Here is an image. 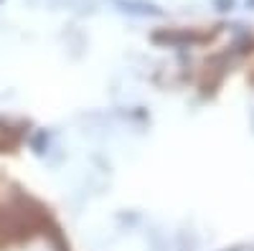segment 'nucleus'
Segmentation results:
<instances>
[{
    "mask_svg": "<svg viewBox=\"0 0 254 251\" xmlns=\"http://www.w3.org/2000/svg\"><path fill=\"white\" fill-rule=\"evenodd\" d=\"M115 5H120V10L132 15H160V8L147 3V0H115Z\"/></svg>",
    "mask_w": 254,
    "mask_h": 251,
    "instance_id": "nucleus-1",
    "label": "nucleus"
},
{
    "mask_svg": "<svg viewBox=\"0 0 254 251\" xmlns=\"http://www.w3.org/2000/svg\"><path fill=\"white\" fill-rule=\"evenodd\" d=\"M214 5L219 10H231V8H234V0H214Z\"/></svg>",
    "mask_w": 254,
    "mask_h": 251,
    "instance_id": "nucleus-2",
    "label": "nucleus"
}]
</instances>
